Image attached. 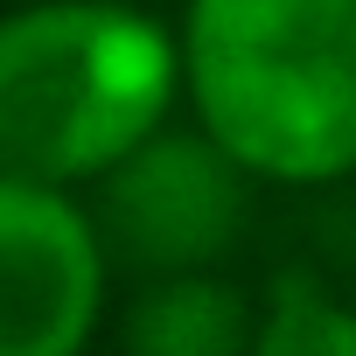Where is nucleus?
<instances>
[{
    "label": "nucleus",
    "instance_id": "obj_5",
    "mask_svg": "<svg viewBox=\"0 0 356 356\" xmlns=\"http://www.w3.org/2000/svg\"><path fill=\"white\" fill-rule=\"evenodd\" d=\"M252 300L224 273H175L147 280L126 307L119 356H245L252 349Z\"/></svg>",
    "mask_w": 356,
    "mask_h": 356
},
{
    "label": "nucleus",
    "instance_id": "obj_1",
    "mask_svg": "<svg viewBox=\"0 0 356 356\" xmlns=\"http://www.w3.org/2000/svg\"><path fill=\"white\" fill-rule=\"evenodd\" d=\"M175 63L196 133L252 182L356 175V0H189Z\"/></svg>",
    "mask_w": 356,
    "mask_h": 356
},
{
    "label": "nucleus",
    "instance_id": "obj_2",
    "mask_svg": "<svg viewBox=\"0 0 356 356\" xmlns=\"http://www.w3.org/2000/svg\"><path fill=\"white\" fill-rule=\"evenodd\" d=\"M182 98L175 29L126 0H29L0 15V182L91 189Z\"/></svg>",
    "mask_w": 356,
    "mask_h": 356
},
{
    "label": "nucleus",
    "instance_id": "obj_6",
    "mask_svg": "<svg viewBox=\"0 0 356 356\" xmlns=\"http://www.w3.org/2000/svg\"><path fill=\"white\" fill-rule=\"evenodd\" d=\"M245 356H356V307H342L314 273H280Z\"/></svg>",
    "mask_w": 356,
    "mask_h": 356
},
{
    "label": "nucleus",
    "instance_id": "obj_4",
    "mask_svg": "<svg viewBox=\"0 0 356 356\" xmlns=\"http://www.w3.org/2000/svg\"><path fill=\"white\" fill-rule=\"evenodd\" d=\"M105 280L112 259L77 196L0 182V356H84Z\"/></svg>",
    "mask_w": 356,
    "mask_h": 356
},
{
    "label": "nucleus",
    "instance_id": "obj_3",
    "mask_svg": "<svg viewBox=\"0 0 356 356\" xmlns=\"http://www.w3.org/2000/svg\"><path fill=\"white\" fill-rule=\"evenodd\" d=\"M91 189H98L91 231L105 259H126L147 280H175V273H217V259L252 224L259 182L196 126H161Z\"/></svg>",
    "mask_w": 356,
    "mask_h": 356
}]
</instances>
